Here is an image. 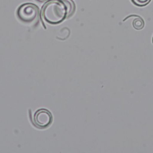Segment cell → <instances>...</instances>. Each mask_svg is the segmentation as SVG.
Instances as JSON below:
<instances>
[{
	"label": "cell",
	"mask_w": 153,
	"mask_h": 153,
	"mask_svg": "<svg viewBox=\"0 0 153 153\" xmlns=\"http://www.w3.org/2000/svg\"><path fill=\"white\" fill-rule=\"evenodd\" d=\"M74 10V3L71 0H49L42 6L41 16L45 23L57 25L69 17Z\"/></svg>",
	"instance_id": "6da1fadb"
},
{
	"label": "cell",
	"mask_w": 153,
	"mask_h": 153,
	"mask_svg": "<svg viewBox=\"0 0 153 153\" xmlns=\"http://www.w3.org/2000/svg\"><path fill=\"white\" fill-rule=\"evenodd\" d=\"M38 7L32 3H25L19 7L16 11L17 18L25 23L34 22L39 16Z\"/></svg>",
	"instance_id": "7a4b0ae2"
},
{
	"label": "cell",
	"mask_w": 153,
	"mask_h": 153,
	"mask_svg": "<svg viewBox=\"0 0 153 153\" xmlns=\"http://www.w3.org/2000/svg\"><path fill=\"white\" fill-rule=\"evenodd\" d=\"M52 115L50 111L45 109L37 110L33 117L34 124L39 128H45L52 122Z\"/></svg>",
	"instance_id": "3957f363"
},
{
	"label": "cell",
	"mask_w": 153,
	"mask_h": 153,
	"mask_svg": "<svg viewBox=\"0 0 153 153\" xmlns=\"http://www.w3.org/2000/svg\"><path fill=\"white\" fill-rule=\"evenodd\" d=\"M144 23L141 19L136 18L133 22V26L136 29H141L143 27Z\"/></svg>",
	"instance_id": "277c9868"
},
{
	"label": "cell",
	"mask_w": 153,
	"mask_h": 153,
	"mask_svg": "<svg viewBox=\"0 0 153 153\" xmlns=\"http://www.w3.org/2000/svg\"><path fill=\"white\" fill-rule=\"evenodd\" d=\"M151 0H131L132 3L137 6H144L148 4Z\"/></svg>",
	"instance_id": "5b68a950"
},
{
	"label": "cell",
	"mask_w": 153,
	"mask_h": 153,
	"mask_svg": "<svg viewBox=\"0 0 153 153\" xmlns=\"http://www.w3.org/2000/svg\"><path fill=\"white\" fill-rule=\"evenodd\" d=\"M36 1H39V2H47V1H49V0H36Z\"/></svg>",
	"instance_id": "8992f818"
}]
</instances>
